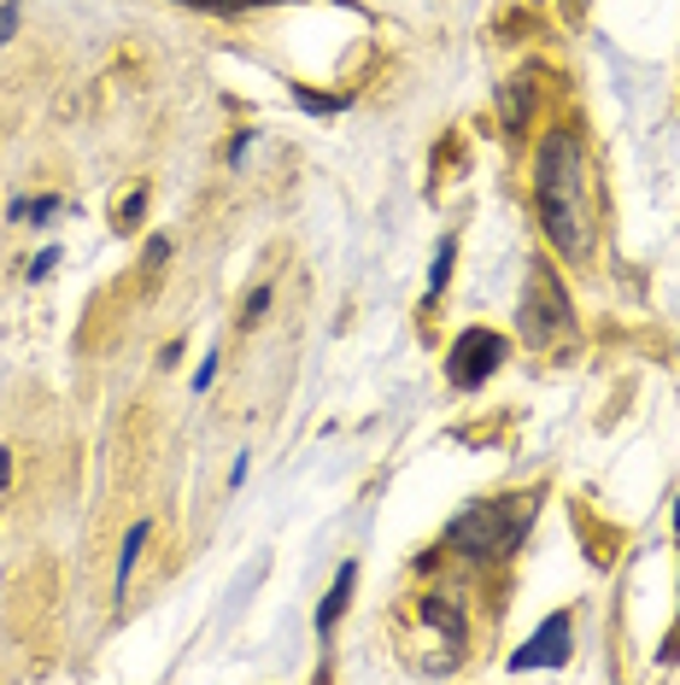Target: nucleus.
Instances as JSON below:
<instances>
[{"label":"nucleus","instance_id":"0eeeda50","mask_svg":"<svg viewBox=\"0 0 680 685\" xmlns=\"http://www.w3.org/2000/svg\"><path fill=\"white\" fill-rule=\"evenodd\" d=\"M147 539H152V522H147V516H141V522H129L124 545H117V569H112V592H117V597L129 592V574H135V562H141Z\"/></svg>","mask_w":680,"mask_h":685},{"label":"nucleus","instance_id":"20e7f679","mask_svg":"<svg viewBox=\"0 0 680 685\" xmlns=\"http://www.w3.org/2000/svg\"><path fill=\"white\" fill-rule=\"evenodd\" d=\"M510 357V346H505V334H492V329H464L452 340V352H446V375H452V387H481V381H492V369H499Z\"/></svg>","mask_w":680,"mask_h":685},{"label":"nucleus","instance_id":"7ed1b4c3","mask_svg":"<svg viewBox=\"0 0 680 685\" xmlns=\"http://www.w3.org/2000/svg\"><path fill=\"white\" fill-rule=\"evenodd\" d=\"M522 334H529V346H540V352H552L557 340L575 334L569 294H564V282H557L552 264H529V287H522Z\"/></svg>","mask_w":680,"mask_h":685},{"label":"nucleus","instance_id":"f257e3e1","mask_svg":"<svg viewBox=\"0 0 680 685\" xmlns=\"http://www.w3.org/2000/svg\"><path fill=\"white\" fill-rule=\"evenodd\" d=\"M534 212L546 241L564 252L569 264L592 259L599 241V205H592V170H587V147L575 129H552L534 152Z\"/></svg>","mask_w":680,"mask_h":685},{"label":"nucleus","instance_id":"ddd939ff","mask_svg":"<svg viewBox=\"0 0 680 685\" xmlns=\"http://www.w3.org/2000/svg\"><path fill=\"white\" fill-rule=\"evenodd\" d=\"M294 100H299V106L311 112V117H329V112H340V100H329V94H311V89H294Z\"/></svg>","mask_w":680,"mask_h":685},{"label":"nucleus","instance_id":"2eb2a0df","mask_svg":"<svg viewBox=\"0 0 680 685\" xmlns=\"http://www.w3.org/2000/svg\"><path fill=\"white\" fill-rule=\"evenodd\" d=\"M189 7H206V12H247V7H264V0H189Z\"/></svg>","mask_w":680,"mask_h":685},{"label":"nucleus","instance_id":"1a4fd4ad","mask_svg":"<svg viewBox=\"0 0 680 685\" xmlns=\"http://www.w3.org/2000/svg\"><path fill=\"white\" fill-rule=\"evenodd\" d=\"M534 112V82L529 77H510L505 82V129H522Z\"/></svg>","mask_w":680,"mask_h":685},{"label":"nucleus","instance_id":"4468645a","mask_svg":"<svg viewBox=\"0 0 680 685\" xmlns=\"http://www.w3.org/2000/svg\"><path fill=\"white\" fill-rule=\"evenodd\" d=\"M19 24H24V7H19V0H7V7H0V47L19 36Z\"/></svg>","mask_w":680,"mask_h":685},{"label":"nucleus","instance_id":"6e6552de","mask_svg":"<svg viewBox=\"0 0 680 685\" xmlns=\"http://www.w3.org/2000/svg\"><path fill=\"white\" fill-rule=\"evenodd\" d=\"M422 615H429V621L446 632L452 644H464V639H469V627H464V597H457V592H429Z\"/></svg>","mask_w":680,"mask_h":685},{"label":"nucleus","instance_id":"f8f14e48","mask_svg":"<svg viewBox=\"0 0 680 685\" xmlns=\"http://www.w3.org/2000/svg\"><path fill=\"white\" fill-rule=\"evenodd\" d=\"M141 217H147V187H129V194H124V205H117V229L129 235Z\"/></svg>","mask_w":680,"mask_h":685},{"label":"nucleus","instance_id":"423d86ee","mask_svg":"<svg viewBox=\"0 0 680 685\" xmlns=\"http://www.w3.org/2000/svg\"><path fill=\"white\" fill-rule=\"evenodd\" d=\"M352 586H359V562H340L335 586L322 592V604H317V632H322V639H329V632H335V621L347 615V604H352Z\"/></svg>","mask_w":680,"mask_h":685},{"label":"nucleus","instance_id":"dca6fc26","mask_svg":"<svg viewBox=\"0 0 680 685\" xmlns=\"http://www.w3.org/2000/svg\"><path fill=\"white\" fill-rule=\"evenodd\" d=\"M12 475H19V452H12V445H0V492L12 487Z\"/></svg>","mask_w":680,"mask_h":685},{"label":"nucleus","instance_id":"6ab92c4d","mask_svg":"<svg viewBox=\"0 0 680 685\" xmlns=\"http://www.w3.org/2000/svg\"><path fill=\"white\" fill-rule=\"evenodd\" d=\"M182 364V340H170V346L159 352V369H177Z\"/></svg>","mask_w":680,"mask_h":685},{"label":"nucleus","instance_id":"aec40b11","mask_svg":"<svg viewBox=\"0 0 680 685\" xmlns=\"http://www.w3.org/2000/svg\"><path fill=\"white\" fill-rule=\"evenodd\" d=\"M212 375H217V357H206V364H200V375H194V392H206V387H212Z\"/></svg>","mask_w":680,"mask_h":685},{"label":"nucleus","instance_id":"f03ea898","mask_svg":"<svg viewBox=\"0 0 680 685\" xmlns=\"http://www.w3.org/2000/svg\"><path fill=\"white\" fill-rule=\"evenodd\" d=\"M534 527V499H492V504H475L464 510L452 527H446V545L457 557H510L522 545V534Z\"/></svg>","mask_w":680,"mask_h":685},{"label":"nucleus","instance_id":"9d476101","mask_svg":"<svg viewBox=\"0 0 680 685\" xmlns=\"http://www.w3.org/2000/svg\"><path fill=\"white\" fill-rule=\"evenodd\" d=\"M452 264H457V235H446V241H440V252H434V270H429V294H434V299L446 294Z\"/></svg>","mask_w":680,"mask_h":685},{"label":"nucleus","instance_id":"39448f33","mask_svg":"<svg viewBox=\"0 0 680 685\" xmlns=\"http://www.w3.org/2000/svg\"><path fill=\"white\" fill-rule=\"evenodd\" d=\"M569 639H575V615L569 609H557V615H546L540 621V632L529 644L510 657V667H564L569 662Z\"/></svg>","mask_w":680,"mask_h":685},{"label":"nucleus","instance_id":"f3484780","mask_svg":"<svg viewBox=\"0 0 680 685\" xmlns=\"http://www.w3.org/2000/svg\"><path fill=\"white\" fill-rule=\"evenodd\" d=\"M54 264H59V252L47 247V252H36V264H30V276H36V282H42V276H54Z\"/></svg>","mask_w":680,"mask_h":685},{"label":"nucleus","instance_id":"a211bd4d","mask_svg":"<svg viewBox=\"0 0 680 685\" xmlns=\"http://www.w3.org/2000/svg\"><path fill=\"white\" fill-rule=\"evenodd\" d=\"M247 147H252V129H241V135L229 141V164H241V159H247Z\"/></svg>","mask_w":680,"mask_h":685},{"label":"nucleus","instance_id":"9b49d317","mask_svg":"<svg viewBox=\"0 0 680 685\" xmlns=\"http://www.w3.org/2000/svg\"><path fill=\"white\" fill-rule=\"evenodd\" d=\"M270 299H276V294H270V282H259V287H252V294L241 299V317H235V322H241V329H252V322H264Z\"/></svg>","mask_w":680,"mask_h":685}]
</instances>
